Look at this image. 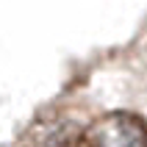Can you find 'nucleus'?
I'll list each match as a JSON object with an SVG mask.
<instances>
[{
  "instance_id": "obj_1",
  "label": "nucleus",
  "mask_w": 147,
  "mask_h": 147,
  "mask_svg": "<svg viewBox=\"0 0 147 147\" xmlns=\"http://www.w3.org/2000/svg\"><path fill=\"white\" fill-rule=\"evenodd\" d=\"M86 147H147V122L131 111H108L83 131Z\"/></svg>"
},
{
  "instance_id": "obj_2",
  "label": "nucleus",
  "mask_w": 147,
  "mask_h": 147,
  "mask_svg": "<svg viewBox=\"0 0 147 147\" xmlns=\"http://www.w3.org/2000/svg\"><path fill=\"white\" fill-rule=\"evenodd\" d=\"M83 128L69 117H39L25 133V147H81Z\"/></svg>"
}]
</instances>
